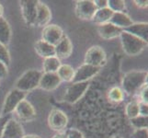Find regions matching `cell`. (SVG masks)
I'll return each mask as SVG.
<instances>
[{
  "instance_id": "obj_28",
  "label": "cell",
  "mask_w": 148,
  "mask_h": 138,
  "mask_svg": "<svg viewBox=\"0 0 148 138\" xmlns=\"http://www.w3.org/2000/svg\"><path fill=\"white\" fill-rule=\"evenodd\" d=\"M130 122L135 129H147V116L138 115L135 118L131 119Z\"/></svg>"
},
{
  "instance_id": "obj_23",
  "label": "cell",
  "mask_w": 148,
  "mask_h": 138,
  "mask_svg": "<svg viewBox=\"0 0 148 138\" xmlns=\"http://www.w3.org/2000/svg\"><path fill=\"white\" fill-rule=\"evenodd\" d=\"M56 74L58 75L61 81H64V82H72L74 75H75V69L72 65L64 64L61 65L58 68Z\"/></svg>"
},
{
  "instance_id": "obj_8",
  "label": "cell",
  "mask_w": 148,
  "mask_h": 138,
  "mask_svg": "<svg viewBox=\"0 0 148 138\" xmlns=\"http://www.w3.org/2000/svg\"><path fill=\"white\" fill-rule=\"evenodd\" d=\"M38 3V0H22V1H19L22 18L25 23L29 26H34L35 24Z\"/></svg>"
},
{
  "instance_id": "obj_40",
  "label": "cell",
  "mask_w": 148,
  "mask_h": 138,
  "mask_svg": "<svg viewBox=\"0 0 148 138\" xmlns=\"http://www.w3.org/2000/svg\"><path fill=\"white\" fill-rule=\"evenodd\" d=\"M3 13H4V8L2 6V4L0 3V18L3 17Z\"/></svg>"
},
{
  "instance_id": "obj_34",
  "label": "cell",
  "mask_w": 148,
  "mask_h": 138,
  "mask_svg": "<svg viewBox=\"0 0 148 138\" xmlns=\"http://www.w3.org/2000/svg\"><path fill=\"white\" fill-rule=\"evenodd\" d=\"M8 74V67L3 62L0 61V79H4L7 78Z\"/></svg>"
},
{
  "instance_id": "obj_13",
  "label": "cell",
  "mask_w": 148,
  "mask_h": 138,
  "mask_svg": "<svg viewBox=\"0 0 148 138\" xmlns=\"http://www.w3.org/2000/svg\"><path fill=\"white\" fill-rule=\"evenodd\" d=\"M24 135V129L19 122L9 118L5 125L1 138H23Z\"/></svg>"
},
{
  "instance_id": "obj_18",
  "label": "cell",
  "mask_w": 148,
  "mask_h": 138,
  "mask_svg": "<svg viewBox=\"0 0 148 138\" xmlns=\"http://www.w3.org/2000/svg\"><path fill=\"white\" fill-rule=\"evenodd\" d=\"M123 30H125V32H129L132 35H134V36L143 40L144 42L147 43V40H148V35H147L148 24H147V22L132 23L130 27L126 28Z\"/></svg>"
},
{
  "instance_id": "obj_17",
  "label": "cell",
  "mask_w": 148,
  "mask_h": 138,
  "mask_svg": "<svg viewBox=\"0 0 148 138\" xmlns=\"http://www.w3.org/2000/svg\"><path fill=\"white\" fill-rule=\"evenodd\" d=\"M122 30H123L114 26L110 22L98 25V32L99 36L104 40H112L117 37H120Z\"/></svg>"
},
{
  "instance_id": "obj_9",
  "label": "cell",
  "mask_w": 148,
  "mask_h": 138,
  "mask_svg": "<svg viewBox=\"0 0 148 138\" xmlns=\"http://www.w3.org/2000/svg\"><path fill=\"white\" fill-rule=\"evenodd\" d=\"M68 124V118L63 111L54 109L50 111L48 116V125L52 130L63 132Z\"/></svg>"
},
{
  "instance_id": "obj_12",
  "label": "cell",
  "mask_w": 148,
  "mask_h": 138,
  "mask_svg": "<svg viewBox=\"0 0 148 138\" xmlns=\"http://www.w3.org/2000/svg\"><path fill=\"white\" fill-rule=\"evenodd\" d=\"M99 67H96V66H92L89 65L84 64L75 70V75L72 82L73 83H77V82H86L89 79L98 74L99 72Z\"/></svg>"
},
{
  "instance_id": "obj_1",
  "label": "cell",
  "mask_w": 148,
  "mask_h": 138,
  "mask_svg": "<svg viewBox=\"0 0 148 138\" xmlns=\"http://www.w3.org/2000/svg\"><path fill=\"white\" fill-rule=\"evenodd\" d=\"M145 84H147V71L145 70L130 71L124 75L121 81L122 90L130 96L138 93Z\"/></svg>"
},
{
  "instance_id": "obj_5",
  "label": "cell",
  "mask_w": 148,
  "mask_h": 138,
  "mask_svg": "<svg viewBox=\"0 0 148 138\" xmlns=\"http://www.w3.org/2000/svg\"><path fill=\"white\" fill-rule=\"evenodd\" d=\"M88 87H89L88 81H86V82L72 83L65 89L64 100L71 104L75 103L76 101H78L82 98L83 95L86 93V91L88 90Z\"/></svg>"
},
{
  "instance_id": "obj_19",
  "label": "cell",
  "mask_w": 148,
  "mask_h": 138,
  "mask_svg": "<svg viewBox=\"0 0 148 138\" xmlns=\"http://www.w3.org/2000/svg\"><path fill=\"white\" fill-rule=\"evenodd\" d=\"M110 22L121 30H125L134 23L131 17L125 12H114Z\"/></svg>"
},
{
  "instance_id": "obj_38",
  "label": "cell",
  "mask_w": 148,
  "mask_h": 138,
  "mask_svg": "<svg viewBox=\"0 0 148 138\" xmlns=\"http://www.w3.org/2000/svg\"><path fill=\"white\" fill-rule=\"evenodd\" d=\"M53 138H67V136H66V134L64 132H60L58 133V134H56L55 135H53Z\"/></svg>"
},
{
  "instance_id": "obj_35",
  "label": "cell",
  "mask_w": 148,
  "mask_h": 138,
  "mask_svg": "<svg viewBox=\"0 0 148 138\" xmlns=\"http://www.w3.org/2000/svg\"><path fill=\"white\" fill-rule=\"evenodd\" d=\"M8 116H2L0 117V138L2 136V134H3V131H4V128H5V125H6L7 122L8 120Z\"/></svg>"
},
{
  "instance_id": "obj_15",
  "label": "cell",
  "mask_w": 148,
  "mask_h": 138,
  "mask_svg": "<svg viewBox=\"0 0 148 138\" xmlns=\"http://www.w3.org/2000/svg\"><path fill=\"white\" fill-rule=\"evenodd\" d=\"M54 51L55 56L59 60L68 58L73 52V44L70 39L66 35H64L60 42L54 46Z\"/></svg>"
},
{
  "instance_id": "obj_24",
  "label": "cell",
  "mask_w": 148,
  "mask_h": 138,
  "mask_svg": "<svg viewBox=\"0 0 148 138\" xmlns=\"http://www.w3.org/2000/svg\"><path fill=\"white\" fill-rule=\"evenodd\" d=\"M61 65H62L61 60H59L56 56L44 58L42 62L43 73H56Z\"/></svg>"
},
{
  "instance_id": "obj_6",
  "label": "cell",
  "mask_w": 148,
  "mask_h": 138,
  "mask_svg": "<svg viewBox=\"0 0 148 138\" xmlns=\"http://www.w3.org/2000/svg\"><path fill=\"white\" fill-rule=\"evenodd\" d=\"M85 64L100 68L106 63V53L100 46L90 47L85 54Z\"/></svg>"
},
{
  "instance_id": "obj_41",
  "label": "cell",
  "mask_w": 148,
  "mask_h": 138,
  "mask_svg": "<svg viewBox=\"0 0 148 138\" xmlns=\"http://www.w3.org/2000/svg\"><path fill=\"white\" fill-rule=\"evenodd\" d=\"M112 138H121V137H120V136H114V137H112Z\"/></svg>"
},
{
  "instance_id": "obj_29",
  "label": "cell",
  "mask_w": 148,
  "mask_h": 138,
  "mask_svg": "<svg viewBox=\"0 0 148 138\" xmlns=\"http://www.w3.org/2000/svg\"><path fill=\"white\" fill-rule=\"evenodd\" d=\"M0 61L8 66L11 62V58H10V54L7 46L3 45L2 43H0Z\"/></svg>"
},
{
  "instance_id": "obj_7",
  "label": "cell",
  "mask_w": 148,
  "mask_h": 138,
  "mask_svg": "<svg viewBox=\"0 0 148 138\" xmlns=\"http://www.w3.org/2000/svg\"><path fill=\"white\" fill-rule=\"evenodd\" d=\"M94 1L91 0H80L75 2V12L76 17L82 20H91L97 11Z\"/></svg>"
},
{
  "instance_id": "obj_37",
  "label": "cell",
  "mask_w": 148,
  "mask_h": 138,
  "mask_svg": "<svg viewBox=\"0 0 148 138\" xmlns=\"http://www.w3.org/2000/svg\"><path fill=\"white\" fill-rule=\"evenodd\" d=\"M94 3H95L96 7L98 9L107 8V1L106 0H95Z\"/></svg>"
},
{
  "instance_id": "obj_2",
  "label": "cell",
  "mask_w": 148,
  "mask_h": 138,
  "mask_svg": "<svg viewBox=\"0 0 148 138\" xmlns=\"http://www.w3.org/2000/svg\"><path fill=\"white\" fill-rule=\"evenodd\" d=\"M120 39L122 50L124 51L126 54L130 56L140 54L147 46V43L144 42L134 35L125 32V30H122V32L120 35Z\"/></svg>"
},
{
  "instance_id": "obj_25",
  "label": "cell",
  "mask_w": 148,
  "mask_h": 138,
  "mask_svg": "<svg viewBox=\"0 0 148 138\" xmlns=\"http://www.w3.org/2000/svg\"><path fill=\"white\" fill-rule=\"evenodd\" d=\"M109 100L114 103H120L124 99V92L119 87H114L109 91Z\"/></svg>"
},
{
  "instance_id": "obj_33",
  "label": "cell",
  "mask_w": 148,
  "mask_h": 138,
  "mask_svg": "<svg viewBox=\"0 0 148 138\" xmlns=\"http://www.w3.org/2000/svg\"><path fill=\"white\" fill-rule=\"evenodd\" d=\"M138 105H139V115L147 116V113H148L147 103H145V102H142V101H138Z\"/></svg>"
},
{
  "instance_id": "obj_31",
  "label": "cell",
  "mask_w": 148,
  "mask_h": 138,
  "mask_svg": "<svg viewBox=\"0 0 148 138\" xmlns=\"http://www.w3.org/2000/svg\"><path fill=\"white\" fill-rule=\"evenodd\" d=\"M65 134L67 138H85L82 133L77 129H69Z\"/></svg>"
},
{
  "instance_id": "obj_3",
  "label": "cell",
  "mask_w": 148,
  "mask_h": 138,
  "mask_svg": "<svg viewBox=\"0 0 148 138\" xmlns=\"http://www.w3.org/2000/svg\"><path fill=\"white\" fill-rule=\"evenodd\" d=\"M42 72L36 69H29L24 72L16 81L15 89L27 93L39 87Z\"/></svg>"
},
{
  "instance_id": "obj_32",
  "label": "cell",
  "mask_w": 148,
  "mask_h": 138,
  "mask_svg": "<svg viewBox=\"0 0 148 138\" xmlns=\"http://www.w3.org/2000/svg\"><path fill=\"white\" fill-rule=\"evenodd\" d=\"M147 129H135L132 134V138H148L147 137Z\"/></svg>"
},
{
  "instance_id": "obj_39",
  "label": "cell",
  "mask_w": 148,
  "mask_h": 138,
  "mask_svg": "<svg viewBox=\"0 0 148 138\" xmlns=\"http://www.w3.org/2000/svg\"><path fill=\"white\" fill-rule=\"evenodd\" d=\"M23 138H40V137L36 135H25Z\"/></svg>"
},
{
  "instance_id": "obj_20",
  "label": "cell",
  "mask_w": 148,
  "mask_h": 138,
  "mask_svg": "<svg viewBox=\"0 0 148 138\" xmlns=\"http://www.w3.org/2000/svg\"><path fill=\"white\" fill-rule=\"evenodd\" d=\"M34 49L37 54L42 58H48V57H52V56H55L54 46L44 42L42 40H40L35 43Z\"/></svg>"
},
{
  "instance_id": "obj_26",
  "label": "cell",
  "mask_w": 148,
  "mask_h": 138,
  "mask_svg": "<svg viewBox=\"0 0 148 138\" xmlns=\"http://www.w3.org/2000/svg\"><path fill=\"white\" fill-rule=\"evenodd\" d=\"M125 113L128 118L134 119L139 115V105L138 101H131L125 107Z\"/></svg>"
},
{
  "instance_id": "obj_4",
  "label": "cell",
  "mask_w": 148,
  "mask_h": 138,
  "mask_svg": "<svg viewBox=\"0 0 148 138\" xmlns=\"http://www.w3.org/2000/svg\"><path fill=\"white\" fill-rule=\"evenodd\" d=\"M26 94L27 93H25L23 91H20L15 88L10 90L4 100L2 111H1L2 116H8L10 113H12L19 102L25 100Z\"/></svg>"
},
{
  "instance_id": "obj_16",
  "label": "cell",
  "mask_w": 148,
  "mask_h": 138,
  "mask_svg": "<svg viewBox=\"0 0 148 138\" xmlns=\"http://www.w3.org/2000/svg\"><path fill=\"white\" fill-rule=\"evenodd\" d=\"M61 82L62 81L56 73H42L39 88L46 91H52L57 89Z\"/></svg>"
},
{
  "instance_id": "obj_11",
  "label": "cell",
  "mask_w": 148,
  "mask_h": 138,
  "mask_svg": "<svg viewBox=\"0 0 148 138\" xmlns=\"http://www.w3.org/2000/svg\"><path fill=\"white\" fill-rule=\"evenodd\" d=\"M14 111L18 116V118L20 121L25 122H29L34 121L37 116L34 107L27 100H23L22 101H20Z\"/></svg>"
},
{
  "instance_id": "obj_36",
  "label": "cell",
  "mask_w": 148,
  "mask_h": 138,
  "mask_svg": "<svg viewBox=\"0 0 148 138\" xmlns=\"http://www.w3.org/2000/svg\"><path fill=\"white\" fill-rule=\"evenodd\" d=\"M134 4L136 5V7H138L140 8H146L148 1L147 0H135Z\"/></svg>"
},
{
  "instance_id": "obj_30",
  "label": "cell",
  "mask_w": 148,
  "mask_h": 138,
  "mask_svg": "<svg viewBox=\"0 0 148 138\" xmlns=\"http://www.w3.org/2000/svg\"><path fill=\"white\" fill-rule=\"evenodd\" d=\"M137 94H138L139 98H140V101L147 103V101H148V87H147V84L143 86L142 89L138 91V93Z\"/></svg>"
},
{
  "instance_id": "obj_10",
  "label": "cell",
  "mask_w": 148,
  "mask_h": 138,
  "mask_svg": "<svg viewBox=\"0 0 148 138\" xmlns=\"http://www.w3.org/2000/svg\"><path fill=\"white\" fill-rule=\"evenodd\" d=\"M64 30L56 24H49L45 26L42 32V40L55 46L64 36Z\"/></svg>"
},
{
  "instance_id": "obj_14",
  "label": "cell",
  "mask_w": 148,
  "mask_h": 138,
  "mask_svg": "<svg viewBox=\"0 0 148 138\" xmlns=\"http://www.w3.org/2000/svg\"><path fill=\"white\" fill-rule=\"evenodd\" d=\"M52 19V12H51L50 8L46 4L39 1L37 6V13L36 19H35L34 26L37 27H45L49 25V22Z\"/></svg>"
},
{
  "instance_id": "obj_27",
  "label": "cell",
  "mask_w": 148,
  "mask_h": 138,
  "mask_svg": "<svg viewBox=\"0 0 148 138\" xmlns=\"http://www.w3.org/2000/svg\"><path fill=\"white\" fill-rule=\"evenodd\" d=\"M107 7L113 12H124L125 1H122V0H109V1H107Z\"/></svg>"
},
{
  "instance_id": "obj_22",
  "label": "cell",
  "mask_w": 148,
  "mask_h": 138,
  "mask_svg": "<svg viewBox=\"0 0 148 138\" xmlns=\"http://www.w3.org/2000/svg\"><path fill=\"white\" fill-rule=\"evenodd\" d=\"M113 11L107 7L104 8H99L97 9L96 13L94 14V16L92 18V21L95 22L96 24L100 25V24H104L107 22H110V19H111L112 15H113Z\"/></svg>"
},
{
  "instance_id": "obj_21",
  "label": "cell",
  "mask_w": 148,
  "mask_h": 138,
  "mask_svg": "<svg viewBox=\"0 0 148 138\" xmlns=\"http://www.w3.org/2000/svg\"><path fill=\"white\" fill-rule=\"evenodd\" d=\"M12 32L9 23L3 17L0 18V43L7 46L11 41Z\"/></svg>"
}]
</instances>
